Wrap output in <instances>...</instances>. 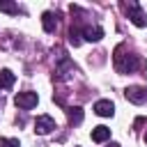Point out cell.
Segmentation results:
<instances>
[{
	"mask_svg": "<svg viewBox=\"0 0 147 147\" xmlns=\"http://www.w3.org/2000/svg\"><path fill=\"white\" fill-rule=\"evenodd\" d=\"M113 64H115V71L117 74H133L136 69H140V57L131 51H126L124 44H119L115 48V55H113Z\"/></svg>",
	"mask_w": 147,
	"mask_h": 147,
	"instance_id": "6da1fadb",
	"label": "cell"
},
{
	"mask_svg": "<svg viewBox=\"0 0 147 147\" xmlns=\"http://www.w3.org/2000/svg\"><path fill=\"white\" fill-rule=\"evenodd\" d=\"M145 140H147V133H145Z\"/></svg>",
	"mask_w": 147,
	"mask_h": 147,
	"instance_id": "e0dca14e",
	"label": "cell"
},
{
	"mask_svg": "<svg viewBox=\"0 0 147 147\" xmlns=\"http://www.w3.org/2000/svg\"><path fill=\"white\" fill-rule=\"evenodd\" d=\"M103 37V28H99V25H85L83 28V39H87V41H99Z\"/></svg>",
	"mask_w": 147,
	"mask_h": 147,
	"instance_id": "52a82bcc",
	"label": "cell"
},
{
	"mask_svg": "<svg viewBox=\"0 0 147 147\" xmlns=\"http://www.w3.org/2000/svg\"><path fill=\"white\" fill-rule=\"evenodd\" d=\"M0 147H21L16 138H0Z\"/></svg>",
	"mask_w": 147,
	"mask_h": 147,
	"instance_id": "9a60e30c",
	"label": "cell"
},
{
	"mask_svg": "<svg viewBox=\"0 0 147 147\" xmlns=\"http://www.w3.org/2000/svg\"><path fill=\"white\" fill-rule=\"evenodd\" d=\"M122 9L126 11V16H129V21H131L133 25H138V28H145V25H147V14H145V9H142L138 2H133V0L122 2Z\"/></svg>",
	"mask_w": 147,
	"mask_h": 147,
	"instance_id": "7a4b0ae2",
	"label": "cell"
},
{
	"mask_svg": "<svg viewBox=\"0 0 147 147\" xmlns=\"http://www.w3.org/2000/svg\"><path fill=\"white\" fill-rule=\"evenodd\" d=\"M37 101H39L37 92H18V94H16V99H14V103H16L21 110H30V108H34V106H37Z\"/></svg>",
	"mask_w": 147,
	"mask_h": 147,
	"instance_id": "277c9868",
	"label": "cell"
},
{
	"mask_svg": "<svg viewBox=\"0 0 147 147\" xmlns=\"http://www.w3.org/2000/svg\"><path fill=\"white\" fill-rule=\"evenodd\" d=\"M41 25H44V32H55V28H57V18H55V14L53 11H44L41 14Z\"/></svg>",
	"mask_w": 147,
	"mask_h": 147,
	"instance_id": "ba28073f",
	"label": "cell"
},
{
	"mask_svg": "<svg viewBox=\"0 0 147 147\" xmlns=\"http://www.w3.org/2000/svg\"><path fill=\"white\" fill-rule=\"evenodd\" d=\"M92 140H94V142H106V140H110V129H108V126H96V129H92Z\"/></svg>",
	"mask_w": 147,
	"mask_h": 147,
	"instance_id": "9c48e42d",
	"label": "cell"
},
{
	"mask_svg": "<svg viewBox=\"0 0 147 147\" xmlns=\"http://www.w3.org/2000/svg\"><path fill=\"white\" fill-rule=\"evenodd\" d=\"M106 147H119V145H117V142H110V145H106Z\"/></svg>",
	"mask_w": 147,
	"mask_h": 147,
	"instance_id": "2e32d148",
	"label": "cell"
},
{
	"mask_svg": "<svg viewBox=\"0 0 147 147\" xmlns=\"http://www.w3.org/2000/svg\"><path fill=\"white\" fill-rule=\"evenodd\" d=\"M67 117H69L71 124H80V122H83V108H78V106L67 108Z\"/></svg>",
	"mask_w": 147,
	"mask_h": 147,
	"instance_id": "7c38bea8",
	"label": "cell"
},
{
	"mask_svg": "<svg viewBox=\"0 0 147 147\" xmlns=\"http://www.w3.org/2000/svg\"><path fill=\"white\" fill-rule=\"evenodd\" d=\"M69 41H71L74 46H80V41H83V30H80V28H71V30H69Z\"/></svg>",
	"mask_w": 147,
	"mask_h": 147,
	"instance_id": "4fadbf2b",
	"label": "cell"
},
{
	"mask_svg": "<svg viewBox=\"0 0 147 147\" xmlns=\"http://www.w3.org/2000/svg\"><path fill=\"white\" fill-rule=\"evenodd\" d=\"M94 113H96L99 117H113V113H115V103H113L110 99H99V101L94 103Z\"/></svg>",
	"mask_w": 147,
	"mask_h": 147,
	"instance_id": "8992f818",
	"label": "cell"
},
{
	"mask_svg": "<svg viewBox=\"0 0 147 147\" xmlns=\"http://www.w3.org/2000/svg\"><path fill=\"white\" fill-rule=\"evenodd\" d=\"M124 96H126V101L140 106V103L147 101V87H142V85H131V87L124 90Z\"/></svg>",
	"mask_w": 147,
	"mask_h": 147,
	"instance_id": "3957f363",
	"label": "cell"
},
{
	"mask_svg": "<svg viewBox=\"0 0 147 147\" xmlns=\"http://www.w3.org/2000/svg\"><path fill=\"white\" fill-rule=\"evenodd\" d=\"M74 71H76V67H74V64L62 55V60H60V69H57V78H67V76H69V74H74Z\"/></svg>",
	"mask_w": 147,
	"mask_h": 147,
	"instance_id": "30bf717a",
	"label": "cell"
},
{
	"mask_svg": "<svg viewBox=\"0 0 147 147\" xmlns=\"http://www.w3.org/2000/svg\"><path fill=\"white\" fill-rule=\"evenodd\" d=\"M0 11H5V14H18L21 9H18V5H14V2L0 0Z\"/></svg>",
	"mask_w": 147,
	"mask_h": 147,
	"instance_id": "5bb4252c",
	"label": "cell"
},
{
	"mask_svg": "<svg viewBox=\"0 0 147 147\" xmlns=\"http://www.w3.org/2000/svg\"><path fill=\"white\" fill-rule=\"evenodd\" d=\"M14 80H16V76H14L9 69H2V71H0V90H9V87L14 85Z\"/></svg>",
	"mask_w": 147,
	"mask_h": 147,
	"instance_id": "8fae6325",
	"label": "cell"
},
{
	"mask_svg": "<svg viewBox=\"0 0 147 147\" xmlns=\"http://www.w3.org/2000/svg\"><path fill=\"white\" fill-rule=\"evenodd\" d=\"M53 129H55V119H53L51 115H39V117H37L34 131H37L39 136H46V133H51Z\"/></svg>",
	"mask_w": 147,
	"mask_h": 147,
	"instance_id": "5b68a950",
	"label": "cell"
}]
</instances>
